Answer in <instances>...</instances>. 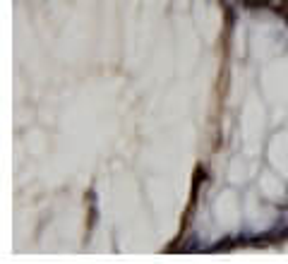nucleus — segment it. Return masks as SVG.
<instances>
[{"label":"nucleus","instance_id":"5","mask_svg":"<svg viewBox=\"0 0 288 264\" xmlns=\"http://www.w3.org/2000/svg\"><path fill=\"white\" fill-rule=\"evenodd\" d=\"M245 8H262V5H266L269 0H240Z\"/></svg>","mask_w":288,"mask_h":264},{"label":"nucleus","instance_id":"3","mask_svg":"<svg viewBox=\"0 0 288 264\" xmlns=\"http://www.w3.org/2000/svg\"><path fill=\"white\" fill-rule=\"evenodd\" d=\"M94 223H96V207L91 204V209H89V214H87V231L94 228Z\"/></svg>","mask_w":288,"mask_h":264},{"label":"nucleus","instance_id":"4","mask_svg":"<svg viewBox=\"0 0 288 264\" xmlns=\"http://www.w3.org/2000/svg\"><path fill=\"white\" fill-rule=\"evenodd\" d=\"M231 247H235V240H231V238H228V240H221V242H216V245H214V250H219V252H221V250H231Z\"/></svg>","mask_w":288,"mask_h":264},{"label":"nucleus","instance_id":"2","mask_svg":"<svg viewBox=\"0 0 288 264\" xmlns=\"http://www.w3.org/2000/svg\"><path fill=\"white\" fill-rule=\"evenodd\" d=\"M274 10H276V15H281L288 22V0H278L276 5H274Z\"/></svg>","mask_w":288,"mask_h":264},{"label":"nucleus","instance_id":"1","mask_svg":"<svg viewBox=\"0 0 288 264\" xmlns=\"http://www.w3.org/2000/svg\"><path fill=\"white\" fill-rule=\"evenodd\" d=\"M204 178H207V171H204V166H195V173H192V192H190V207H195L197 204V195H200V187L204 183Z\"/></svg>","mask_w":288,"mask_h":264}]
</instances>
